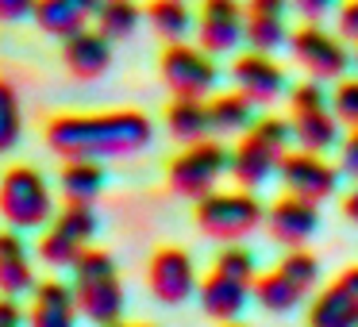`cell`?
Wrapping results in <instances>:
<instances>
[{
  "label": "cell",
  "instance_id": "cell-12",
  "mask_svg": "<svg viewBox=\"0 0 358 327\" xmlns=\"http://www.w3.org/2000/svg\"><path fill=\"white\" fill-rule=\"evenodd\" d=\"M278 177H281V185H285V193L304 196V201H312V204H324V201H331V196L339 193L343 170L331 166L324 154H316V150L296 147V150H289V154L281 158Z\"/></svg>",
  "mask_w": 358,
  "mask_h": 327
},
{
  "label": "cell",
  "instance_id": "cell-2",
  "mask_svg": "<svg viewBox=\"0 0 358 327\" xmlns=\"http://www.w3.org/2000/svg\"><path fill=\"white\" fill-rule=\"evenodd\" d=\"M70 270H73V296H78L81 316L96 327L120 324V316H124V285H120L116 258L108 250L85 247Z\"/></svg>",
  "mask_w": 358,
  "mask_h": 327
},
{
  "label": "cell",
  "instance_id": "cell-6",
  "mask_svg": "<svg viewBox=\"0 0 358 327\" xmlns=\"http://www.w3.org/2000/svg\"><path fill=\"white\" fill-rule=\"evenodd\" d=\"M227 170H231V150L216 139H201V143L181 147V154H173L170 170H166V181L185 201H204L208 193H216L220 177Z\"/></svg>",
  "mask_w": 358,
  "mask_h": 327
},
{
  "label": "cell",
  "instance_id": "cell-32",
  "mask_svg": "<svg viewBox=\"0 0 358 327\" xmlns=\"http://www.w3.org/2000/svg\"><path fill=\"white\" fill-rule=\"evenodd\" d=\"M335 31L343 43H355L358 47V0H343L335 8Z\"/></svg>",
  "mask_w": 358,
  "mask_h": 327
},
{
  "label": "cell",
  "instance_id": "cell-3",
  "mask_svg": "<svg viewBox=\"0 0 358 327\" xmlns=\"http://www.w3.org/2000/svg\"><path fill=\"white\" fill-rule=\"evenodd\" d=\"M289 143H293V127L281 116H262L255 119L250 131L239 135L231 150V177L239 181V189H258L270 181V173H278L281 158L289 154Z\"/></svg>",
  "mask_w": 358,
  "mask_h": 327
},
{
  "label": "cell",
  "instance_id": "cell-18",
  "mask_svg": "<svg viewBox=\"0 0 358 327\" xmlns=\"http://www.w3.org/2000/svg\"><path fill=\"white\" fill-rule=\"evenodd\" d=\"M289 8L293 0H247V47L273 54L289 43Z\"/></svg>",
  "mask_w": 358,
  "mask_h": 327
},
{
  "label": "cell",
  "instance_id": "cell-20",
  "mask_svg": "<svg viewBox=\"0 0 358 327\" xmlns=\"http://www.w3.org/2000/svg\"><path fill=\"white\" fill-rule=\"evenodd\" d=\"M62 62H66V70L81 81L104 78L108 66H112V39L101 35L96 27H85V31L62 39Z\"/></svg>",
  "mask_w": 358,
  "mask_h": 327
},
{
  "label": "cell",
  "instance_id": "cell-8",
  "mask_svg": "<svg viewBox=\"0 0 358 327\" xmlns=\"http://www.w3.org/2000/svg\"><path fill=\"white\" fill-rule=\"evenodd\" d=\"M320 281V262L308 250H289L273 270H266L262 277H255V300L266 312H293L296 304H304V296L316 289Z\"/></svg>",
  "mask_w": 358,
  "mask_h": 327
},
{
  "label": "cell",
  "instance_id": "cell-36",
  "mask_svg": "<svg viewBox=\"0 0 358 327\" xmlns=\"http://www.w3.org/2000/svg\"><path fill=\"white\" fill-rule=\"evenodd\" d=\"M0 327H24V308L16 296H0Z\"/></svg>",
  "mask_w": 358,
  "mask_h": 327
},
{
  "label": "cell",
  "instance_id": "cell-10",
  "mask_svg": "<svg viewBox=\"0 0 358 327\" xmlns=\"http://www.w3.org/2000/svg\"><path fill=\"white\" fill-rule=\"evenodd\" d=\"M158 73L173 96H193V101H208L220 81L216 54H208L204 47H193V43H170L162 50Z\"/></svg>",
  "mask_w": 358,
  "mask_h": 327
},
{
  "label": "cell",
  "instance_id": "cell-13",
  "mask_svg": "<svg viewBox=\"0 0 358 327\" xmlns=\"http://www.w3.org/2000/svg\"><path fill=\"white\" fill-rule=\"evenodd\" d=\"M247 43V4L239 0H201L196 8V47L208 54H231Z\"/></svg>",
  "mask_w": 358,
  "mask_h": 327
},
{
  "label": "cell",
  "instance_id": "cell-33",
  "mask_svg": "<svg viewBox=\"0 0 358 327\" xmlns=\"http://www.w3.org/2000/svg\"><path fill=\"white\" fill-rule=\"evenodd\" d=\"M339 4L343 0H293V8L301 12L304 24H320V20H327Z\"/></svg>",
  "mask_w": 358,
  "mask_h": 327
},
{
  "label": "cell",
  "instance_id": "cell-21",
  "mask_svg": "<svg viewBox=\"0 0 358 327\" xmlns=\"http://www.w3.org/2000/svg\"><path fill=\"white\" fill-rule=\"evenodd\" d=\"M78 296L66 281H39L27 308V327H78Z\"/></svg>",
  "mask_w": 358,
  "mask_h": 327
},
{
  "label": "cell",
  "instance_id": "cell-14",
  "mask_svg": "<svg viewBox=\"0 0 358 327\" xmlns=\"http://www.w3.org/2000/svg\"><path fill=\"white\" fill-rule=\"evenodd\" d=\"M320 224H324L320 219V204L304 201V196H293V193L278 196L266 208V235L285 250H301L320 231Z\"/></svg>",
  "mask_w": 358,
  "mask_h": 327
},
{
  "label": "cell",
  "instance_id": "cell-28",
  "mask_svg": "<svg viewBox=\"0 0 358 327\" xmlns=\"http://www.w3.org/2000/svg\"><path fill=\"white\" fill-rule=\"evenodd\" d=\"M143 16H147V12H143L135 0H101V12H96V31L108 35L112 43L131 39V35L139 31Z\"/></svg>",
  "mask_w": 358,
  "mask_h": 327
},
{
  "label": "cell",
  "instance_id": "cell-17",
  "mask_svg": "<svg viewBox=\"0 0 358 327\" xmlns=\"http://www.w3.org/2000/svg\"><path fill=\"white\" fill-rule=\"evenodd\" d=\"M308 327H358V266L335 273L331 285L316 293L308 308Z\"/></svg>",
  "mask_w": 358,
  "mask_h": 327
},
{
  "label": "cell",
  "instance_id": "cell-5",
  "mask_svg": "<svg viewBox=\"0 0 358 327\" xmlns=\"http://www.w3.org/2000/svg\"><path fill=\"white\" fill-rule=\"evenodd\" d=\"M289 127H293V143L301 150H324L339 147V116L331 112V93H324V81H296L289 89Z\"/></svg>",
  "mask_w": 358,
  "mask_h": 327
},
{
  "label": "cell",
  "instance_id": "cell-30",
  "mask_svg": "<svg viewBox=\"0 0 358 327\" xmlns=\"http://www.w3.org/2000/svg\"><path fill=\"white\" fill-rule=\"evenodd\" d=\"M212 270L227 273V277H239V281H250L255 285V254H250L243 242H224L212 262Z\"/></svg>",
  "mask_w": 358,
  "mask_h": 327
},
{
  "label": "cell",
  "instance_id": "cell-38",
  "mask_svg": "<svg viewBox=\"0 0 358 327\" xmlns=\"http://www.w3.org/2000/svg\"><path fill=\"white\" fill-rule=\"evenodd\" d=\"M112 327H155V324H127V319H120V324H112Z\"/></svg>",
  "mask_w": 358,
  "mask_h": 327
},
{
  "label": "cell",
  "instance_id": "cell-25",
  "mask_svg": "<svg viewBox=\"0 0 358 327\" xmlns=\"http://www.w3.org/2000/svg\"><path fill=\"white\" fill-rule=\"evenodd\" d=\"M104 166L93 158H70L58 173V189H62L66 204H93L104 189Z\"/></svg>",
  "mask_w": 358,
  "mask_h": 327
},
{
  "label": "cell",
  "instance_id": "cell-37",
  "mask_svg": "<svg viewBox=\"0 0 358 327\" xmlns=\"http://www.w3.org/2000/svg\"><path fill=\"white\" fill-rule=\"evenodd\" d=\"M343 216H347L350 224H358V181H355V189L347 193V201H343Z\"/></svg>",
  "mask_w": 358,
  "mask_h": 327
},
{
  "label": "cell",
  "instance_id": "cell-34",
  "mask_svg": "<svg viewBox=\"0 0 358 327\" xmlns=\"http://www.w3.org/2000/svg\"><path fill=\"white\" fill-rule=\"evenodd\" d=\"M339 170L358 181V127H350L347 139L339 143Z\"/></svg>",
  "mask_w": 358,
  "mask_h": 327
},
{
  "label": "cell",
  "instance_id": "cell-24",
  "mask_svg": "<svg viewBox=\"0 0 358 327\" xmlns=\"http://www.w3.org/2000/svg\"><path fill=\"white\" fill-rule=\"evenodd\" d=\"M166 131L178 143H201L212 139V116H208V101H193V96H173L166 108Z\"/></svg>",
  "mask_w": 358,
  "mask_h": 327
},
{
  "label": "cell",
  "instance_id": "cell-15",
  "mask_svg": "<svg viewBox=\"0 0 358 327\" xmlns=\"http://www.w3.org/2000/svg\"><path fill=\"white\" fill-rule=\"evenodd\" d=\"M147 285H150V293H155V300L185 304L189 296L201 289L196 266H193V258H189V250H181V247L155 250V258H150V266H147Z\"/></svg>",
  "mask_w": 358,
  "mask_h": 327
},
{
  "label": "cell",
  "instance_id": "cell-7",
  "mask_svg": "<svg viewBox=\"0 0 358 327\" xmlns=\"http://www.w3.org/2000/svg\"><path fill=\"white\" fill-rule=\"evenodd\" d=\"M0 216L8 219L16 231H31V227L50 224L55 196H50L47 177L35 166H12L0 177Z\"/></svg>",
  "mask_w": 358,
  "mask_h": 327
},
{
  "label": "cell",
  "instance_id": "cell-40",
  "mask_svg": "<svg viewBox=\"0 0 358 327\" xmlns=\"http://www.w3.org/2000/svg\"><path fill=\"white\" fill-rule=\"evenodd\" d=\"M355 70H358V54H355Z\"/></svg>",
  "mask_w": 358,
  "mask_h": 327
},
{
  "label": "cell",
  "instance_id": "cell-4",
  "mask_svg": "<svg viewBox=\"0 0 358 327\" xmlns=\"http://www.w3.org/2000/svg\"><path fill=\"white\" fill-rule=\"evenodd\" d=\"M196 227L204 239L216 242H243L266 227V208L255 196V189H231V193H208L196 201Z\"/></svg>",
  "mask_w": 358,
  "mask_h": 327
},
{
  "label": "cell",
  "instance_id": "cell-22",
  "mask_svg": "<svg viewBox=\"0 0 358 327\" xmlns=\"http://www.w3.org/2000/svg\"><path fill=\"white\" fill-rule=\"evenodd\" d=\"M101 0H39L35 4V24L39 31L55 35V39H70V35L85 31L89 24H96Z\"/></svg>",
  "mask_w": 358,
  "mask_h": 327
},
{
  "label": "cell",
  "instance_id": "cell-23",
  "mask_svg": "<svg viewBox=\"0 0 358 327\" xmlns=\"http://www.w3.org/2000/svg\"><path fill=\"white\" fill-rule=\"evenodd\" d=\"M35 270H31V250L16 227L0 231V296H24L35 293Z\"/></svg>",
  "mask_w": 358,
  "mask_h": 327
},
{
  "label": "cell",
  "instance_id": "cell-27",
  "mask_svg": "<svg viewBox=\"0 0 358 327\" xmlns=\"http://www.w3.org/2000/svg\"><path fill=\"white\" fill-rule=\"evenodd\" d=\"M143 12H147L150 31L166 43H185V35L193 31V24H196L189 0H147Z\"/></svg>",
  "mask_w": 358,
  "mask_h": 327
},
{
  "label": "cell",
  "instance_id": "cell-31",
  "mask_svg": "<svg viewBox=\"0 0 358 327\" xmlns=\"http://www.w3.org/2000/svg\"><path fill=\"white\" fill-rule=\"evenodd\" d=\"M331 112L343 127H358V78H339L331 89Z\"/></svg>",
  "mask_w": 358,
  "mask_h": 327
},
{
  "label": "cell",
  "instance_id": "cell-16",
  "mask_svg": "<svg viewBox=\"0 0 358 327\" xmlns=\"http://www.w3.org/2000/svg\"><path fill=\"white\" fill-rule=\"evenodd\" d=\"M231 81L243 96H250L255 104H273L285 96L289 78L278 66V58L266 54V50H247L231 62Z\"/></svg>",
  "mask_w": 358,
  "mask_h": 327
},
{
  "label": "cell",
  "instance_id": "cell-1",
  "mask_svg": "<svg viewBox=\"0 0 358 327\" xmlns=\"http://www.w3.org/2000/svg\"><path fill=\"white\" fill-rule=\"evenodd\" d=\"M155 124L147 112L116 108V112H93V116H58L47 124V147L58 158H127L150 147Z\"/></svg>",
  "mask_w": 358,
  "mask_h": 327
},
{
  "label": "cell",
  "instance_id": "cell-39",
  "mask_svg": "<svg viewBox=\"0 0 358 327\" xmlns=\"http://www.w3.org/2000/svg\"><path fill=\"white\" fill-rule=\"evenodd\" d=\"M224 327H247V324H239V319H235V324H224Z\"/></svg>",
  "mask_w": 358,
  "mask_h": 327
},
{
  "label": "cell",
  "instance_id": "cell-19",
  "mask_svg": "<svg viewBox=\"0 0 358 327\" xmlns=\"http://www.w3.org/2000/svg\"><path fill=\"white\" fill-rule=\"evenodd\" d=\"M250 293H255L250 281L227 277V273H220V270H212L208 277L201 281V289H196L204 316L216 319V324H235V319L243 316V308H247Z\"/></svg>",
  "mask_w": 358,
  "mask_h": 327
},
{
  "label": "cell",
  "instance_id": "cell-9",
  "mask_svg": "<svg viewBox=\"0 0 358 327\" xmlns=\"http://www.w3.org/2000/svg\"><path fill=\"white\" fill-rule=\"evenodd\" d=\"M289 50H293V62L312 81H339L347 78L350 62H355L339 31H327L324 24H301L289 35Z\"/></svg>",
  "mask_w": 358,
  "mask_h": 327
},
{
  "label": "cell",
  "instance_id": "cell-35",
  "mask_svg": "<svg viewBox=\"0 0 358 327\" xmlns=\"http://www.w3.org/2000/svg\"><path fill=\"white\" fill-rule=\"evenodd\" d=\"M35 4H39V0H0V20H4V24L27 20V16H35Z\"/></svg>",
  "mask_w": 358,
  "mask_h": 327
},
{
  "label": "cell",
  "instance_id": "cell-26",
  "mask_svg": "<svg viewBox=\"0 0 358 327\" xmlns=\"http://www.w3.org/2000/svg\"><path fill=\"white\" fill-rule=\"evenodd\" d=\"M255 108L258 104L250 96H243L239 89L220 93L208 101V116H212V135H243L255 127Z\"/></svg>",
  "mask_w": 358,
  "mask_h": 327
},
{
  "label": "cell",
  "instance_id": "cell-11",
  "mask_svg": "<svg viewBox=\"0 0 358 327\" xmlns=\"http://www.w3.org/2000/svg\"><path fill=\"white\" fill-rule=\"evenodd\" d=\"M96 235V212L93 204H66L55 216V224H47V231L39 235V258L55 270H70L81 258V250L89 247V239Z\"/></svg>",
  "mask_w": 358,
  "mask_h": 327
},
{
  "label": "cell",
  "instance_id": "cell-29",
  "mask_svg": "<svg viewBox=\"0 0 358 327\" xmlns=\"http://www.w3.org/2000/svg\"><path fill=\"white\" fill-rule=\"evenodd\" d=\"M24 135V112H20V96L8 81H0V154H8Z\"/></svg>",
  "mask_w": 358,
  "mask_h": 327
}]
</instances>
